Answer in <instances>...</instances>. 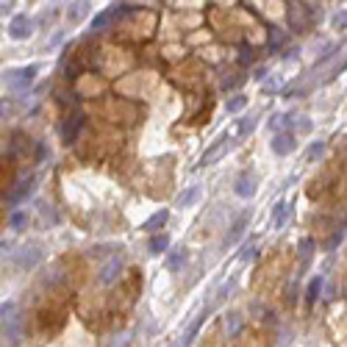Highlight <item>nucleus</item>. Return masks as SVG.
Instances as JSON below:
<instances>
[{
  "mask_svg": "<svg viewBox=\"0 0 347 347\" xmlns=\"http://www.w3.org/2000/svg\"><path fill=\"white\" fill-rule=\"evenodd\" d=\"M39 258H42V253H39L37 248H25L20 253V258H17V264L31 269V267H37V264H39Z\"/></svg>",
  "mask_w": 347,
  "mask_h": 347,
  "instance_id": "obj_14",
  "label": "nucleus"
},
{
  "mask_svg": "<svg viewBox=\"0 0 347 347\" xmlns=\"http://www.w3.org/2000/svg\"><path fill=\"white\" fill-rule=\"evenodd\" d=\"M78 125H81V117H78V114H75V120H70V122H64V125H61V133H64V139H67V142H73V139H75Z\"/></svg>",
  "mask_w": 347,
  "mask_h": 347,
  "instance_id": "obj_18",
  "label": "nucleus"
},
{
  "mask_svg": "<svg viewBox=\"0 0 347 347\" xmlns=\"http://www.w3.org/2000/svg\"><path fill=\"white\" fill-rule=\"evenodd\" d=\"M167 217H169V211H167V209L156 211V214H153L150 220H145V222H142V231H148V233H156V231H161V225H164V222H167Z\"/></svg>",
  "mask_w": 347,
  "mask_h": 347,
  "instance_id": "obj_11",
  "label": "nucleus"
},
{
  "mask_svg": "<svg viewBox=\"0 0 347 347\" xmlns=\"http://www.w3.org/2000/svg\"><path fill=\"white\" fill-rule=\"evenodd\" d=\"M231 148H233V139L228 136V133H222V136L217 139V142H214L209 150L203 153V158H200V164H203V167H209V164H214L217 158L222 156V153H225V150H231Z\"/></svg>",
  "mask_w": 347,
  "mask_h": 347,
  "instance_id": "obj_3",
  "label": "nucleus"
},
{
  "mask_svg": "<svg viewBox=\"0 0 347 347\" xmlns=\"http://www.w3.org/2000/svg\"><path fill=\"white\" fill-rule=\"evenodd\" d=\"M245 106H248V97H245V95H236L233 100H228V114H236V111H242Z\"/></svg>",
  "mask_w": 347,
  "mask_h": 347,
  "instance_id": "obj_22",
  "label": "nucleus"
},
{
  "mask_svg": "<svg viewBox=\"0 0 347 347\" xmlns=\"http://www.w3.org/2000/svg\"><path fill=\"white\" fill-rule=\"evenodd\" d=\"M86 6H89V3H78L75 9H70V20H78V17L86 11Z\"/></svg>",
  "mask_w": 347,
  "mask_h": 347,
  "instance_id": "obj_29",
  "label": "nucleus"
},
{
  "mask_svg": "<svg viewBox=\"0 0 347 347\" xmlns=\"http://www.w3.org/2000/svg\"><path fill=\"white\" fill-rule=\"evenodd\" d=\"M322 148H325V142H311L308 150H305V161H314V158L322 153Z\"/></svg>",
  "mask_w": 347,
  "mask_h": 347,
  "instance_id": "obj_24",
  "label": "nucleus"
},
{
  "mask_svg": "<svg viewBox=\"0 0 347 347\" xmlns=\"http://www.w3.org/2000/svg\"><path fill=\"white\" fill-rule=\"evenodd\" d=\"M0 311H3V339L9 344H17L20 342V333H22V317L17 314V305L11 300H6Z\"/></svg>",
  "mask_w": 347,
  "mask_h": 347,
  "instance_id": "obj_1",
  "label": "nucleus"
},
{
  "mask_svg": "<svg viewBox=\"0 0 347 347\" xmlns=\"http://www.w3.org/2000/svg\"><path fill=\"white\" fill-rule=\"evenodd\" d=\"M37 73H39L37 64H28V67H22V70H11V73H6V84H9L11 89L22 92V89H28V84H31L33 78H37Z\"/></svg>",
  "mask_w": 347,
  "mask_h": 347,
  "instance_id": "obj_2",
  "label": "nucleus"
},
{
  "mask_svg": "<svg viewBox=\"0 0 347 347\" xmlns=\"http://www.w3.org/2000/svg\"><path fill=\"white\" fill-rule=\"evenodd\" d=\"M289 122H292V117H286V114H272V117H269V128H275V131L286 128Z\"/></svg>",
  "mask_w": 347,
  "mask_h": 347,
  "instance_id": "obj_23",
  "label": "nucleus"
},
{
  "mask_svg": "<svg viewBox=\"0 0 347 347\" xmlns=\"http://www.w3.org/2000/svg\"><path fill=\"white\" fill-rule=\"evenodd\" d=\"M281 39H284V37H281V33H278V31H272V33H269V45H272V48H275V45H278V42H281Z\"/></svg>",
  "mask_w": 347,
  "mask_h": 347,
  "instance_id": "obj_31",
  "label": "nucleus"
},
{
  "mask_svg": "<svg viewBox=\"0 0 347 347\" xmlns=\"http://www.w3.org/2000/svg\"><path fill=\"white\" fill-rule=\"evenodd\" d=\"M131 344V333H120L114 342H109V347H128Z\"/></svg>",
  "mask_w": 347,
  "mask_h": 347,
  "instance_id": "obj_27",
  "label": "nucleus"
},
{
  "mask_svg": "<svg viewBox=\"0 0 347 347\" xmlns=\"http://www.w3.org/2000/svg\"><path fill=\"white\" fill-rule=\"evenodd\" d=\"M211 308H214V305H209V308H205V311H203V314H200V317H197V320H195V322H192V325H189V331H186V333H184V336H181V342H178V344H175V347H189V344H192V339H195V336H197V331H200V325H203V320H205V317H209V311H211Z\"/></svg>",
  "mask_w": 347,
  "mask_h": 347,
  "instance_id": "obj_9",
  "label": "nucleus"
},
{
  "mask_svg": "<svg viewBox=\"0 0 347 347\" xmlns=\"http://www.w3.org/2000/svg\"><path fill=\"white\" fill-rule=\"evenodd\" d=\"M256 256H258V250L253 248V245H248V248H245V253H242V261H253Z\"/></svg>",
  "mask_w": 347,
  "mask_h": 347,
  "instance_id": "obj_30",
  "label": "nucleus"
},
{
  "mask_svg": "<svg viewBox=\"0 0 347 347\" xmlns=\"http://www.w3.org/2000/svg\"><path fill=\"white\" fill-rule=\"evenodd\" d=\"M256 125H258V117L250 114V117H242V120H239V128H236V131H239V133H250Z\"/></svg>",
  "mask_w": 347,
  "mask_h": 347,
  "instance_id": "obj_21",
  "label": "nucleus"
},
{
  "mask_svg": "<svg viewBox=\"0 0 347 347\" xmlns=\"http://www.w3.org/2000/svg\"><path fill=\"white\" fill-rule=\"evenodd\" d=\"M186 258H189V253H186L184 248H181V250H172V253L167 256V269H169V272H178V269L186 264Z\"/></svg>",
  "mask_w": 347,
  "mask_h": 347,
  "instance_id": "obj_13",
  "label": "nucleus"
},
{
  "mask_svg": "<svg viewBox=\"0 0 347 347\" xmlns=\"http://www.w3.org/2000/svg\"><path fill=\"white\" fill-rule=\"evenodd\" d=\"M333 28H339V31L347 28V11H336V14H333Z\"/></svg>",
  "mask_w": 347,
  "mask_h": 347,
  "instance_id": "obj_26",
  "label": "nucleus"
},
{
  "mask_svg": "<svg viewBox=\"0 0 347 347\" xmlns=\"http://www.w3.org/2000/svg\"><path fill=\"white\" fill-rule=\"evenodd\" d=\"M286 217H289V203H275L272 205V228H284V222H286Z\"/></svg>",
  "mask_w": 347,
  "mask_h": 347,
  "instance_id": "obj_15",
  "label": "nucleus"
},
{
  "mask_svg": "<svg viewBox=\"0 0 347 347\" xmlns=\"http://www.w3.org/2000/svg\"><path fill=\"white\" fill-rule=\"evenodd\" d=\"M31 192H33V178H28V181H22V186H20V189H17L9 200H11V203H20V200L25 197V195H31Z\"/></svg>",
  "mask_w": 347,
  "mask_h": 347,
  "instance_id": "obj_19",
  "label": "nucleus"
},
{
  "mask_svg": "<svg viewBox=\"0 0 347 347\" xmlns=\"http://www.w3.org/2000/svg\"><path fill=\"white\" fill-rule=\"evenodd\" d=\"M117 17V9H109V11H100V14L92 20V31H103L106 25H109L111 20Z\"/></svg>",
  "mask_w": 347,
  "mask_h": 347,
  "instance_id": "obj_16",
  "label": "nucleus"
},
{
  "mask_svg": "<svg viewBox=\"0 0 347 347\" xmlns=\"http://www.w3.org/2000/svg\"><path fill=\"white\" fill-rule=\"evenodd\" d=\"M311 248H314V242H311V239H303V242H300V258H303V261H308Z\"/></svg>",
  "mask_w": 347,
  "mask_h": 347,
  "instance_id": "obj_25",
  "label": "nucleus"
},
{
  "mask_svg": "<svg viewBox=\"0 0 347 347\" xmlns=\"http://www.w3.org/2000/svg\"><path fill=\"white\" fill-rule=\"evenodd\" d=\"M242 325H245L242 314H236V311L225 314V333H228V339H236L239 333H242Z\"/></svg>",
  "mask_w": 347,
  "mask_h": 347,
  "instance_id": "obj_10",
  "label": "nucleus"
},
{
  "mask_svg": "<svg viewBox=\"0 0 347 347\" xmlns=\"http://www.w3.org/2000/svg\"><path fill=\"white\" fill-rule=\"evenodd\" d=\"M31 33H33V20H31V17L17 14L14 20H11V25H9V37L11 39H28Z\"/></svg>",
  "mask_w": 347,
  "mask_h": 347,
  "instance_id": "obj_5",
  "label": "nucleus"
},
{
  "mask_svg": "<svg viewBox=\"0 0 347 347\" xmlns=\"http://www.w3.org/2000/svg\"><path fill=\"white\" fill-rule=\"evenodd\" d=\"M336 242H342V231H339V233H333V236L328 239V248H333V245H336Z\"/></svg>",
  "mask_w": 347,
  "mask_h": 347,
  "instance_id": "obj_32",
  "label": "nucleus"
},
{
  "mask_svg": "<svg viewBox=\"0 0 347 347\" xmlns=\"http://www.w3.org/2000/svg\"><path fill=\"white\" fill-rule=\"evenodd\" d=\"M322 281H325V278H322V275H317V278L308 284V292H305V297H308V303H314V300L320 297V292H322Z\"/></svg>",
  "mask_w": 347,
  "mask_h": 347,
  "instance_id": "obj_20",
  "label": "nucleus"
},
{
  "mask_svg": "<svg viewBox=\"0 0 347 347\" xmlns=\"http://www.w3.org/2000/svg\"><path fill=\"white\" fill-rule=\"evenodd\" d=\"M25 220H28V217L22 214V211H14V214H11V228H22V225H25Z\"/></svg>",
  "mask_w": 347,
  "mask_h": 347,
  "instance_id": "obj_28",
  "label": "nucleus"
},
{
  "mask_svg": "<svg viewBox=\"0 0 347 347\" xmlns=\"http://www.w3.org/2000/svg\"><path fill=\"white\" fill-rule=\"evenodd\" d=\"M269 145H272V153H275V156H286V153L295 150V136H292V133H278V136H275Z\"/></svg>",
  "mask_w": 347,
  "mask_h": 347,
  "instance_id": "obj_8",
  "label": "nucleus"
},
{
  "mask_svg": "<svg viewBox=\"0 0 347 347\" xmlns=\"http://www.w3.org/2000/svg\"><path fill=\"white\" fill-rule=\"evenodd\" d=\"M248 222H250V211H242V214L236 217V222L231 225V233L225 236V242H222V245H225V248H231V245L236 242L239 236H242V231H245V225H248Z\"/></svg>",
  "mask_w": 347,
  "mask_h": 347,
  "instance_id": "obj_7",
  "label": "nucleus"
},
{
  "mask_svg": "<svg viewBox=\"0 0 347 347\" xmlns=\"http://www.w3.org/2000/svg\"><path fill=\"white\" fill-rule=\"evenodd\" d=\"M167 248H169V236H167V233H156V236L150 239V253H153V256L167 253Z\"/></svg>",
  "mask_w": 347,
  "mask_h": 347,
  "instance_id": "obj_17",
  "label": "nucleus"
},
{
  "mask_svg": "<svg viewBox=\"0 0 347 347\" xmlns=\"http://www.w3.org/2000/svg\"><path fill=\"white\" fill-rule=\"evenodd\" d=\"M256 189H258V175L256 172H242L236 178V184H233V192H236L239 197H253L256 195Z\"/></svg>",
  "mask_w": 347,
  "mask_h": 347,
  "instance_id": "obj_4",
  "label": "nucleus"
},
{
  "mask_svg": "<svg viewBox=\"0 0 347 347\" xmlns=\"http://www.w3.org/2000/svg\"><path fill=\"white\" fill-rule=\"evenodd\" d=\"M200 197V186H189V189H184L178 197H175V205L178 209H189V205H195Z\"/></svg>",
  "mask_w": 347,
  "mask_h": 347,
  "instance_id": "obj_12",
  "label": "nucleus"
},
{
  "mask_svg": "<svg viewBox=\"0 0 347 347\" xmlns=\"http://www.w3.org/2000/svg\"><path fill=\"white\" fill-rule=\"evenodd\" d=\"M122 272V256H111L109 261L100 267V272H97V281L100 284H111V281H117V275Z\"/></svg>",
  "mask_w": 347,
  "mask_h": 347,
  "instance_id": "obj_6",
  "label": "nucleus"
}]
</instances>
